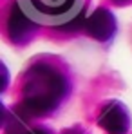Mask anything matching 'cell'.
Instances as JSON below:
<instances>
[{"label": "cell", "instance_id": "8", "mask_svg": "<svg viewBox=\"0 0 132 134\" xmlns=\"http://www.w3.org/2000/svg\"><path fill=\"white\" fill-rule=\"evenodd\" d=\"M64 134H83L80 129H69V131H65Z\"/></svg>", "mask_w": 132, "mask_h": 134}, {"label": "cell", "instance_id": "3", "mask_svg": "<svg viewBox=\"0 0 132 134\" xmlns=\"http://www.w3.org/2000/svg\"><path fill=\"white\" fill-rule=\"evenodd\" d=\"M98 125L109 134H127L130 127V114L121 102H109L98 116Z\"/></svg>", "mask_w": 132, "mask_h": 134}, {"label": "cell", "instance_id": "6", "mask_svg": "<svg viewBox=\"0 0 132 134\" xmlns=\"http://www.w3.org/2000/svg\"><path fill=\"white\" fill-rule=\"evenodd\" d=\"M16 134H51V132H49V129H44V127H33V129L18 131Z\"/></svg>", "mask_w": 132, "mask_h": 134}, {"label": "cell", "instance_id": "2", "mask_svg": "<svg viewBox=\"0 0 132 134\" xmlns=\"http://www.w3.org/2000/svg\"><path fill=\"white\" fill-rule=\"evenodd\" d=\"M24 13L36 24L58 25L80 18L82 0H18Z\"/></svg>", "mask_w": 132, "mask_h": 134}, {"label": "cell", "instance_id": "5", "mask_svg": "<svg viewBox=\"0 0 132 134\" xmlns=\"http://www.w3.org/2000/svg\"><path fill=\"white\" fill-rule=\"evenodd\" d=\"M85 31L98 42H109L116 33V18L109 9L100 7L85 20Z\"/></svg>", "mask_w": 132, "mask_h": 134}, {"label": "cell", "instance_id": "7", "mask_svg": "<svg viewBox=\"0 0 132 134\" xmlns=\"http://www.w3.org/2000/svg\"><path fill=\"white\" fill-rule=\"evenodd\" d=\"M116 5H127V4H130L132 0H112Z\"/></svg>", "mask_w": 132, "mask_h": 134}, {"label": "cell", "instance_id": "4", "mask_svg": "<svg viewBox=\"0 0 132 134\" xmlns=\"http://www.w3.org/2000/svg\"><path fill=\"white\" fill-rule=\"evenodd\" d=\"M7 31H9V38L18 45L27 44L36 33V22H33L24 13L18 2L13 4V7H11V13L7 18Z\"/></svg>", "mask_w": 132, "mask_h": 134}, {"label": "cell", "instance_id": "1", "mask_svg": "<svg viewBox=\"0 0 132 134\" xmlns=\"http://www.w3.org/2000/svg\"><path fill=\"white\" fill-rule=\"evenodd\" d=\"M65 76L51 64L38 62L24 76L20 111L25 116H45L53 112L67 94Z\"/></svg>", "mask_w": 132, "mask_h": 134}]
</instances>
